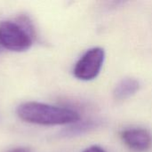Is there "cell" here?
<instances>
[{"instance_id": "cell-1", "label": "cell", "mask_w": 152, "mask_h": 152, "mask_svg": "<svg viewBox=\"0 0 152 152\" xmlns=\"http://www.w3.org/2000/svg\"><path fill=\"white\" fill-rule=\"evenodd\" d=\"M17 115L25 122L42 126H60L76 123L79 120L78 113L73 110L28 102L17 108Z\"/></svg>"}, {"instance_id": "cell-2", "label": "cell", "mask_w": 152, "mask_h": 152, "mask_svg": "<svg viewBox=\"0 0 152 152\" xmlns=\"http://www.w3.org/2000/svg\"><path fill=\"white\" fill-rule=\"evenodd\" d=\"M0 45L14 52H23L32 45V37L28 29L17 22H0Z\"/></svg>"}, {"instance_id": "cell-3", "label": "cell", "mask_w": 152, "mask_h": 152, "mask_svg": "<svg viewBox=\"0 0 152 152\" xmlns=\"http://www.w3.org/2000/svg\"><path fill=\"white\" fill-rule=\"evenodd\" d=\"M105 60V52L101 47H94L86 51L74 68V76L84 81L94 79L100 73Z\"/></svg>"}, {"instance_id": "cell-4", "label": "cell", "mask_w": 152, "mask_h": 152, "mask_svg": "<svg viewBox=\"0 0 152 152\" xmlns=\"http://www.w3.org/2000/svg\"><path fill=\"white\" fill-rule=\"evenodd\" d=\"M121 139L124 143L133 151L144 152L152 146L151 133L142 128H129L122 131Z\"/></svg>"}, {"instance_id": "cell-5", "label": "cell", "mask_w": 152, "mask_h": 152, "mask_svg": "<svg viewBox=\"0 0 152 152\" xmlns=\"http://www.w3.org/2000/svg\"><path fill=\"white\" fill-rule=\"evenodd\" d=\"M139 88L140 83L138 80L132 77H126L122 79L116 86L113 91V96L118 101H123L135 94Z\"/></svg>"}, {"instance_id": "cell-6", "label": "cell", "mask_w": 152, "mask_h": 152, "mask_svg": "<svg viewBox=\"0 0 152 152\" xmlns=\"http://www.w3.org/2000/svg\"><path fill=\"white\" fill-rule=\"evenodd\" d=\"M4 152H33L30 149L26 148V147H17V148H12L10 150H7Z\"/></svg>"}, {"instance_id": "cell-7", "label": "cell", "mask_w": 152, "mask_h": 152, "mask_svg": "<svg viewBox=\"0 0 152 152\" xmlns=\"http://www.w3.org/2000/svg\"><path fill=\"white\" fill-rule=\"evenodd\" d=\"M83 152H106V151L99 146H92V147L87 148Z\"/></svg>"}]
</instances>
